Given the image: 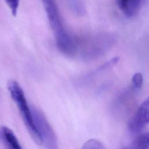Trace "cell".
Wrapping results in <instances>:
<instances>
[{
  "label": "cell",
  "instance_id": "cell-1",
  "mask_svg": "<svg viewBox=\"0 0 149 149\" xmlns=\"http://www.w3.org/2000/svg\"><path fill=\"white\" fill-rule=\"evenodd\" d=\"M47 17L53 32L56 45L64 55L71 56L76 54V41L66 31L55 0H42Z\"/></svg>",
  "mask_w": 149,
  "mask_h": 149
},
{
  "label": "cell",
  "instance_id": "cell-2",
  "mask_svg": "<svg viewBox=\"0 0 149 149\" xmlns=\"http://www.w3.org/2000/svg\"><path fill=\"white\" fill-rule=\"evenodd\" d=\"M76 41V40H75ZM115 42V36L108 33L86 34L76 41L77 51L82 59L91 61L105 54Z\"/></svg>",
  "mask_w": 149,
  "mask_h": 149
},
{
  "label": "cell",
  "instance_id": "cell-3",
  "mask_svg": "<svg viewBox=\"0 0 149 149\" xmlns=\"http://www.w3.org/2000/svg\"><path fill=\"white\" fill-rule=\"evenodd\" d=\"M7 87L12 98L17 106L25 126L32 139L36 144L38 145L42 144V140L34 122L32 111L29 107L22 88L15 80L9 81Z\"/></svg>",
  "mask_w": 149,
  "mask_h": 149
},
{
  "label": "cell",
  "instance_id": "cell-4",
  "mask_svg": "<svg viewBox=\"0 0 149 149\" xmlns=\"http://www.w3.org/2000/svg\"><path fill=\"white\" fill-rule=\"evenodd\" d=\"M31 111L34 122L40 134L42 142L47 149H58L56 135L43 113L35 107Z\"/></svg>",
  "mask_w": 149,
  "mask_h": 149
},
{
  "label": "cell",
  "instance_id": "cell-5",
  "mask_svg": "<svg viewBox=\"0 0 149 149\" xmlns=\"http://www.w3.org/2000/svg\"><path fill=\"white\" fill-rule=\"evenodd\" d=\"M149 123V97L140 105L129 122V129L138 132Z\"/></svg>",
  "mask_w": 149,
  "mask_h": 149
},
{
  "label": "cell",
  "instance_id": "cell-6",
  "mask_svg": "<svg viewBox=\"0 0 149 149\" xmlns=\"http://www.w3.org/2000/svg\"><path fill=\"white\" fill-rule=\"evenodd\" d=\"M144 0H116L120 10L128 17L134 16L139 11Z\"/></svg>",
  "mask_w": 149,
  "mask_h": 149
},
{
  "label": "cell",
  "instance_id": "cell-7",
  "mask_svg": "<svg viewBox=\"0 0 149 149\" xmlns=\"http://www.w3.org/2000/svg\"><path fill=\"white\" fill-rule=\"evenodd\" d=\"M0 138L6 149H22L16 136L9 127L6 126L1 127Z\"/></svg>",
  "mask_w": 149,
  "mask_h": 149
},
{
  "label": "cell",
  "instance_id": "cell-8",
  "mask_svg": "<svg viewBox=\"0 0 149 149\" xmlns=\"http://www.w3.org/2000/svg\"><path fill=\"white\" fill-rule=\"evenodd\" d=\"M149 148V132L138 135L130 144L121 149H148Z\"/></svg>",
  "mask_w": 149,
  "mask_h": 149
},
{
  "label": "cell",
  "instance_id": "cell-9",
  "mask_svg": "<svg viewBox=\"0 0 149 149\" xmlns=\"http://www.w3.org/2000/svg\"><path fill=\"white\" fill-rule=\"evenodd\" d=\"M70 9L78 16H83L86 13L84 5L81 0H65Z\"/></svg>",
  "mask_w": 149,
  "mask_h": 149
},
{
  "label": "cell",
  "instance_id": "cell-10",
  "mask_svg": "<svg viewBox=\"0 0 149 149\" xmlns=\"http://www.w3.org/2000/svg\"><path fill=\"white\" fill-rule=\"evenodd\" d=\"M81 149H106L103 144L97 139H90L82 146Z\"/></svg>",
  "mask_w": 149,
  "mask_h": 149
},
{
  "label": "cell",
  "instance_id": "cell-11",
  "mask_svg": "<svg viewBox=\"0 0 149 149\" xmlns=\"http://www.w3.org/2000/svg\"><path fill=\"white\" fill-rule=\"evenodd\" d=\"M132 85L134 88H140L143 85V78L140 73H135L132 79Z\"/></svg>",
  "mask_w": 149,
  "mask_h": 149
},
{
  "label": "cell",
  "instance_id": "cell-12",
  "mask_svg": "<svg viewBox=\"0 0 149 149\" xmlns=\"http://www.w3.org/2000/svg\"><path fill=\"white\" fill-rule=\"evenodd\" d=\"M6 3L10 9L12 14L15 16L17 14L20 0H5Z\"/></svg>",
  "mask_w": 149,
  "mask_h": 149
}]
</instances>
